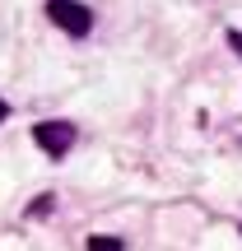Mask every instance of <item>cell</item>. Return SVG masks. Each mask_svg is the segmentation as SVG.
<instances>
[{"mask_svg": "<svg viewBox=\"0 0 242 251\" xmlns=\"http://www.w3.org/2000/svg\"><path fill=\"white\" fill-rule=\"evenodd\" d=\"M47 19H52L56 28H65L70 37H84L93 28L89 5H80V0H47Z\"/></svg>", "mask_w": 242, "mask_h": 251, "instance_id": "6da1fadb", "label": "cell"}, {"mask_svg": "<svg viewBox=\"0 0 242 251\" xmlns=\"http://www.w3.org/2000/svg\"><path fill=\"white\" fill-rule=\"evenodd\" d=\"M75 126L70 121H37L33 126V140H37V149L42 153H52V158H65V153L75 149Z\"/></svg>", "mask_w": 242, "mask_h": 251, "instance_id": "7a4b0ae2", "label": "cell"}, {"mask_svg": "<svg viewBox=\"0 0 242 251\" xmlns=\"http://www.w3.org/2000/svg\"><path fill=\"white\" fill-rule=\"evenodd\" d=\"M52 205H56V196H37L33 205H28V219H42V214H47Z\"/></svg>", "mask_w": 242, "mask_h": 251, "instance_id": "3957f363", "label": "cell"}, {"mask_svg": "<svg viewBox=\"0 0 242 251\" xmlns=\"http://www.w3.org/2000/svg\"><path fill=\"white\" fill-rule=\"evenodd\" d=\"M89 251H121V237H89Z\"/></svg>", "mask_w": 242, "mask_h": 251, "instance_id": "277c9868", "label": "cell"}, {"mask_svg": "<svg viewBox=\"0 0 242 251\" xmlns=\"http://www.w3.org/2000/svg\"><path fill=\"white\" fill-rule=\"evenodd\" d=\"M228 47H233V51L242 56V28H233V33H228Z\"/></svg>", "mask_w": 242, "mask_h": 251, "instance_id": "5b68a950", "label": "cell"}, {"mask_svg": "<svg viewBox=\"0 0 242 251\" xmlns=\"http://www.w3.org/2000/svg\"><path fill=\"white\" fill-rule=\"evenodd\" d=\"M5 117H9V107H5V102H0V121H5Z\"/></svg>", "mask_w": 242, "mask_h": 251, "instance_id": "8992f818", "label": "cell"}]
</instances>
